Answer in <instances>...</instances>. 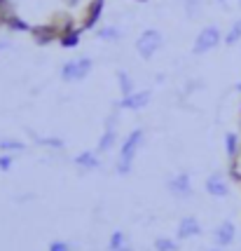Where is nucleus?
<instances>
[{
  "label": "nucleus",
  "instance_id": "obj_2",
  "mask_svg": "<svg viewBox=\"0 0 241 251\" xmlns=\"http://www.w3.org/2000/svg\"><path fill=\"white\" fill-rule=\"evenodd\" d=\"M91 71H94V59L91 56H75V59H68L66 64H61L59 77L64 82H82Z\"/></svg>",
  "mask_w": 241,
  "mask_h": 251
},
{
  "label": "nucleus",
  "instance_id": "obj_15",
  "mask_svg": "<svg viewBox=\"0 0 241 251\" xmlns=\"http://www.w3.org/2000/svg\"><path fill=\"white\" fill-rule=\"evenodd\" d=\"M31 134H33L35 143L43 146V148H49V151H64V148H66V141L59 139V136H40V134H35V131H31Z\"/></svg>",
  "mask_w": 241,
  "mask_h": 251
},
{
  "label": "nucleus",
  "instance_id": "obj_19",
  "mask_svg": "<svg viewBox=\"0 0 241 251\" xmlns=\"http://www.w3.org/2000/svg\"><path fill=\"white\" fill-rule=\"evenodd\" d=\"M129 240H127V232L124 230H112L108 237V251H115V249H122V247H127Z\"/></svg>",
  "mask_w": 241,
  "mask_h": 251
},
{
  "label": "nucleus",
  "instance_id": "obj_7",
  "mask_svg": "<svg viewBox=\"0 0 241 251\" xmlns=\"http://www.w3.org/2000/svg\"><path fill=\"white\" fill-rule=\"evenodd\" d=\"M204 190H206L211 197H216V200L230 197V193H232L230 176L225 174V172H211V174L206 176V181H204Z\"/></svg>",
  "mask_w": 241,
  "mask_h": 251
},
{
  "label": "nucleus",
  "instance_id": "obj_1",
  "mask_svg": "<svg viewBox=\"0 0 241 251\" xmlns=\"http://www.w3.org/2000/svg\"><path fill=\"white\" fill-rule=\"evenodd\" d=\"M143 141H145L143 127H136L124 136V141L120 143V151H117V162H115V174L117 176H129L133 172V162H136L138 151L143 148Z\"/></svg>",
  "mask_w": 241,
  "mask_h": 251
},
{
  "label": "nucleus",
  "instance_id": "obj_16",
  "mask_svg": "<svg viewBox=\"0 0 241 251\" xmlns=\"http://www.w3.org/2000/svg\"><path fill=\"white\" fill-rule=\"evenodd\" d=\"M23 151H26V143L19 141V139H0V153L17 155L23 153Z\"/></svg>",
  "mask_w": 241,
  "mask_h": 251
},
{
  "label": "nucleus",
  "instance_id": "obj_30",
  "mask_svg": "<svg viewBox=\"0 0 241 251\" xmlns=\"http://www.w3.org/2000/svg\"><path fill=\"white\" fill-rule=\"evenodd\" d=\"M218 2H225V0H218Z\"/></svg>",
  "mask_w": 241,
  "mask_h": 251
},
{
  "label": "nucleus",
  "instance_id": "obj_20",
  "mask_svg": "<svg viewBox=\"0 0 241 251\" xmlns=\"http://www.w3.org/2000/svg\"><path fill=\"white\" fill-rule=\"evenodd\" d=\"M80 38H82V31H66L61 35V47H66V50H73L80 45Z\"/></svg>",
  "mask_w": 241,
  "mask_h": 251
},
{
  "label": "nucleus",
  "instance_id": "obj_18",
  "mask_svg": "<svg viewBox=\"0 0 241 251\" xmlns=\"http://www.w3.org/2000/svg\"><path fill=\"white\" fill-rule=\"evenodd\" d=\"M241 43V17L239 19H234L230 26V31L225 33V45L227 47H234V45Z\"/></svg>",
  "mask_w": 241,
  "mask_h": 251
},
{
  "label": "nucleus",
  "instance_id": "obj_28",
  "mask_svg": "<svg viewBox=\"0 0 241 251\" xmlns=\"http://www.w3.org/2000/svg\"><path fill=\"white\" fill-rule=\"evenodd\" d=\"M208 251H225V249H218V247H213V249H208Z\"/></svg>",
  "mask_w": 241,
  "mask_h": 251
},
{
  "label": "nucleus",
  "instance_id": "obj_26",
  "mask_svg": "<svg viewBox=\"0 0 241 251\" xmlns=\"http://www.w3.org/2000/svg\"><path fill=\"white\" fill-rule=\"evenodd\" d=\"M115 251H136V249H133L131 244H127V247H122V249H115Z\"/></svg>",
  "mask_w": 241,
  "mask_h": 251
},
{
  "label": "nucleus",
  "instance_id": "obj_11",
  "mask_svg": "<svg viewBox=\"0 0 241 251\" xmlns=\"http://www.w3.org/2000/svg\"><path fill=\"white\" fill-rule=\"evenodd\" d=\"M73 164H75L80 172H85V174H89V172H99L101 167H103L101 153L96 148H94V151H82V153H77L75 157H73Z\"/></svg>",
  "mask_w": 241,
  "mask_h": 251
},
{
  "label": "nucleus",
  "instance_id": "obj_25",
  "mask_svg": "<svg viewBox=\"0 0 241 251\" xmlns=\"http://www.w3.org/2000/svg\"><path fill=\"white\" fill-rule=\"evenodd\" d=\"M10 47H12V40H10V38L0 35V52H5V50H10Z\"/></svg>",
  "mask_w": 241,
  "mask_h": 251
},
{
  "label": "nucleus",
  "instance_id": "obj_22",
  "mask_svg": "<svg viewBox=\"0 0 241 251\" xmlns=\"http://www.w3.org/2000/svg\"><path fill=\"white\" fill-rule=\"evenodd\" d=\"M230 176L241 183V153L237 155L234 160H230Z\"/></svg>",
  "mask_w": 241,
  "mask_h": 251
},
{
  "label": "nucleus",
  "instance_id": "obj_14",
  "mask_svg": "<svg viewBox=\"0 0 241 251\" xmlns=\"http://www.w3.org/2000/svg\"><path fill=\"white\" fill-rule=\"evenodd\" d=\"M117 82H120V92L122 97H129V94H133L136 92V80L131 77V73L129 71H124V68H117Z\"/></svg>",
  "mask_w": 241,
  "mask_h": 251
},
{
  "label": "nucleus",
  "instance_id": "obj_6",
  "mask_svg": "<svg viewBox=\"0 0 241 251\" xmlns=\"http://www.w3.org/2000/svg\"><path fill=\"white\" fill-rule=\"evenodd\" d=\"M117 120H120V115H117V108H115L108 118H106L103 134L99 136V143H96V151H99L101 155L110 153V151L117 146Z\"/></svg>",
  "mask_w": 241,
  "mask_h": 251
},
{
  "label": "nucleus",
  "instance_id": "obj_21",
  "mask_svg": "<svg viewBox=\"0 0 241 251\" xmlns=\"http://www.w3.org/2000/svg\"><path fill=\"white\" fill-rule=\"evenodd\" d=\"M183 5H185V14L187 17H199V12H201V2L199 0H183Z\"/></svg>",
  "mask_w": 241,
  "mask_h": 251
},
{
  "label": "nucleus",
  "instance_id": "obj_27",
  "mask_svg": "<svg viewBox=\"0 0 241 251\" xmlns=\"http://www.w3.org/2000/svg\"><path fill=\"white\" fill-rule=\"evenodd\" d=\"M237 92H239V94H241V80H239V82H237Z\"/></svg>",
  "mask_w": 241,
  "mask_h": 251
},
{
  "label": "nucleus",
  "instance_id": "obj_5",
  "mask_svg": "<svg viewBox=\"0 0 241 251\" xmlns=\"http://www.w3.org/2000/svg\"><path fill=\"white\" fill-rule=\"evenodd\" d=\"M166 190L175 197V200H190L195 195V186H192V176L187 172H178L166 178Z\"/></svg>",
  "mask_w": 241,
  "mask_h": 251
},
{
  "label": "nucleus",
  "instance_id": "obj_13",
  "mask_svg": "<svg viewBox=\"0 0 241 251\" xmlns=\"http://www.w3.org/2000/svg\"><path fill=\"white\" fill-rule=\"evenodd\" d=\"M94 35H96L99 40H103V43H117V40L124 38V31L117 28V26H101V28L94 31Z\"/></svg>",
  "mask_w": 241,
  "mask_h": 251
},
{
  "label": "nucleus",
  "instance_id": "obj_23",
  "mask_svg": "<svg viewBox=\"0 0 241 251\" xmlns=\"http://www.w3.org/2000/svg\"><path fill=\"white\" fill-rule=\"evenodd\" d=\"M12 167H14V155H10V153H0V172L5 174V172H10Z\"/></svg>",
  "mask_w": 241,
  "mask_h": 251
},
{
  "label": "nucleus",
  "instance_id": "obj_8",
  "mask_svg": "<svg viewBox=\"0 0 241 251\" xmlns=\"http://www.w3.org/2000/svg\"><path fill=\"white\" fill-rule=\"evenodd\" d=\"M154 92L153 89H136L133 94H129V97H122L117 103H115V108L117 110H143L150 106V101H153Z\"/></svg>",
  "mask_w": 241,
  "mask_h": 251
},
{
  "label": "nucleus",
  "instance_id": "obj_10",
  "mask_svg": "<svg viewBox=\"0 0 241 251\" xmlns=\"http://www.w3.org/2000/svg\"><path fill=\"white\" fill-rule=\"evenodd\" d=\"M201 223H199L197 216H183L178 221V228H175V240L178 242H187V240H195L201 235Z\"/></svg>",
  "mask_w": 241,
  "mask_h": 251
},
{
  "label": "nucleus",
  "instance_id": "obj_3",
  "mask_svg": "<svg viewBox=\"0 0 241 251\" xmlns=\"http://www.w3.org/2000/svg\"><path fill=\"white\" fill-rule=\"evenodd\" d=\"M162 45H164L162 31H157V28H145V31L136 38V54L141 56L143 61H150V59H154V54L162 50Z\"/></svg>",
  "mask_w": 241,
  "mask_h": 251
},
{
  "label": "nucleus",
  "instance_id": "obj_12",
  "mask_svg": "<svg viewBox=\"0 0 241 251\" xmlns=\"http://www.w3.org/2000/svg\"><path fill=\"white\" fill-rule=\"evenodd\" d=\"M222 143H225V155H227L230 160H234V157L241 153V134L239 131H227Z\"/></svg>",
  "mask_w": 241,
  "mask_h": 251
},
{
  "label": "nucleus",
  "instance_id": "obj_24",
  "mask_svg": "<svg viewBox=\"0 0 241 251\" xmlns=\"http://www.w3.org/2000/svg\"><path fill=\"white\" fill-rule=\"evenodd\" d=\"M47 251H73V244L66 240H54L52 244H49V249Z\"/></svg>",
  "mask_w": 241,
  "mask_h": 251
},
{
  "label": "nucleus",
  "instance_id": "obj_17",
  "mask_svg": "<svg viewBox=\"0 0 241 251\" xmlns=\"http://www.w3.org/2000/svg\"><path fill=\"white\" fill-rule=\"evenodd\" d=\"M153 249L154 251H180V242L174 240V237L162 235V237H157V240L153 242Z\"/></svg>",
  "mask_w": 241,
  "mask_h": 251
},
{
  "label": "nucleus",
  "instance_id": "obj_9",
  "mask_svg": "<svg viewBox=\"0 0 241 251\" xmlns=\"http://www.w3.org/2000/svg\"><path fill=\"white\" fill-rule=\"evenodd\" d=\"M234 242H237V223L230 219L220 221L216 230H213V244L218 249H230Z\"/></svg>",
  "mask_w": 241,
  "mask_h": 251
},
{
  "label": "nucleus",
  "instance_id": "obj_4",
  "mask_svg": "<svg viewBox=\"0 0 241 251\" xmlns=\"http://www.w3.org/2000/svg\"><path fill=\"white\" fill-rule=\"evenodd\" d=\"M220 43H225V33L220 31L218 26H204L201 31L197 33L195 43H192V54H208L211 50H216Z\"/></svg>",
  "mask_w": 241,
  "mask_h": 251
},
{
  "label": "nucleus",
  "instance_id": "obj_29",
  "mask_svg": "<svg viewBox=\"0 0 241 251\" xmlns=\"http://www.w3.org/2000/svg\"><path fill=\"white\" fill-rule=\"evenodd\" d=\"M0 10H2V0H0Z\"/></svg>",
  "mask_w": 241,
  "mask_h": 251
}]
</instances>
